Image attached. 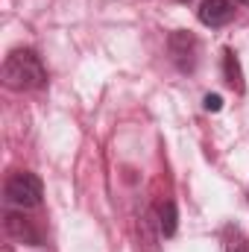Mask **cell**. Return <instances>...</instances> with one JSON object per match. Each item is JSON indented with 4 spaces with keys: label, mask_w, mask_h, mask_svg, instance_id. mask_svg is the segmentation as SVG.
<instances>
[{
    "label": "cell",
    "mask_w": 249,
    "mask_h": 252,
    "mask_svg": "<svg viewBox=\"0 0 249 252\" xmlns=\"http://www.w3.org/2000/svg\"><path fill=\"white\" fill-rule=\"evenodd\" d=\"M3 85L12 91H38L47 85V67L32 47H18L3 59Z\"/></svg>",
    "instance_id": "obj_1"
},
{
    "label": "cell",
    "mask_w": 249,
    "mask_h": 252,
    "mask_svg": "<svg viewBox=\"0 0 249 252\" xmlns=\"http://www.w3.org/2000/svg\"><path fill=\"white\" fill-rule=\"evenodd\" d=\"M6 202L18 205V208H35L41 205V196H44V188H41V179L30 170H15L9 179H6Z\"/></svg>",
    "instance_id": "obj_2"
},
{
    "label": "cell",
    "mask_w": 249,
    "mask_h": 252,
    "mask_svg": "<svg viewBox=\"0 0 249 252\" xmlns=\"http://www.w3.org/2000/svg\"><path fill=\"white\" fill-rule=\"evenodd\" d=\"M167 53H170V62L176 64L182 73H193L196 59H199V41H196L193 32L176 30V32H170V38H167Z\"/></svg>",
    "instance_id": "obj_3"
},
{
    "label": "cell",
    "mask_w": 249,
    "mask_h": 252,
    "mask_svg": "<svg viewBox=\"0 0 249 252\" xmlns=\"http://www.w3.org/2000/svg\"><path fill=\"white\" fill-rule=\"evenodd\" d=\"M196 15H199V21H202L205 27L220 30V27H226V24L235 18V6H232L229 0H205Z\"/></svg>",
    "instance_id": "obj_4"
},
{
    "label": "cell",
    "mask_w": 249,
    "mask_h": 252,
    "mask_svg": "<svg viewBox=\"0 0 249 252\" xmlns=\"http://www.w3.org/2000/svg\"><path fill=\"white\" fill-rule=\"evenodd\" d=\"M6 232H9V238H15V241H21V244H30V247H38V244H41L38 229H35L32 220L24 217V214L9 211V214H6Z\"/></svg>",
    "instance_id": "obj_5"
},
{
    "label": "cell",
    "mask_w": 249,
    "mask_h": 252,
    "mask_svg": "<svg viewBox=\"0 0 249 252\" xmlns=\"http://www.w3.org/2000/svg\"><path fill=\"white\" fill-rule=\"evenodd\" d=\"M223 79H226V85L232 88V91H238V94H244L247 91V82H244V70H241V59H238V53L235 50H223Z\"/></svg>",
    "instance_id": "obj_6"
},
{
    "label": "cell",
    "mask_w": 249,
    "mask_h": 252,
    "mask_svg": "<svg viewBox=\"0 0 249 252\" xmlns=\"http://www.w3.org/2000/svg\"><path fill=\"white\" fill-rule=\"evenodd\" d=\"M179 229V211H176V202L173 199H164L161 208H158V232L164 238H173Z\"/></svg>",
    "instance_id": "obj_7"
},
{
    "label": "cell",
    "mask_w": 249,
    "mask_h": 252,
    "mask_svg": "<svg viewBox=\"0 0 249 252\" xmlns=\"http://www.w3.org/2000/svg\"><path fill=\"white\" fill-rule=\"evenodd\" d=\"M223 252H249L247 235H244L235 223H229V226L223 229Z\"/></svg>",
    "instance_id": "obj_8"
},
{
    "label": "cell",
    "mask_w": 249,
    "mask_h": 252,
    "mask_svg": "<svg viewBox=\"0 0 249 252\" xmlns=\"http://www.w3.org/2000/svg\"><path fill=\"white\" fill-rule=\"evenodd\" d=\"M202 106H205V112H220L223 109V100H220V94H205Z\"/></svg>",
    "instance_id": "obj_9"
},
{
    "label": "cell",
    "mask_w": 249,
    "mask_h": 252,
    "mask_svg": "<svg viewBox=\"0 0 249 252\" xmlns=\"http://www.w3.org/2000/svg\"><path fill=\"white\" fill-rule=\"evenodd\" d=\"M238 3H247V6H249V0H238Z\"/></svg>",
    "instance_id": "obj_10"
},
{
    "label": "cell",
    "mask_w": 249,
    "mask_h": 252,
    "mask_svg": "<svg viewBox=\"0 0 249 252\" xmlns=\"http://www.w3.org/2000/svg\"><path fill=\"white\" fill-rule=\"evenodd\" d=\"M179 3H190V0H179Z\"/></svg>",
    "instance_id": "obj_11"
}]
</instances>
